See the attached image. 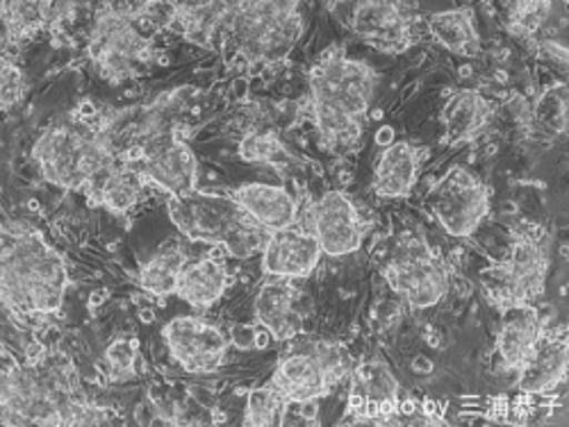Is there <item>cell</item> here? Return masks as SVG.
Wrapping results in <instances>:
<instances>
[{"label":"cell","instance_id":"6da1fadb","mask_svg":"<svg viewBox=\"0 0 569 427\" xmlns=\"http://www.w3.org/2000/svg\"><path fill=\"white\" fill-rule=\"evenodd\" d=\"M0 418L6 425H97L108 411L87 400L73 362L49 350L41 359L3 353Z\"/></svg>","mask_w":569,"mask_h":427},{"label":"cell","instance_id":"7a4b0ae2","mask_svg":"<svg viewBox=\"0 0 569 427\" xmlns=\"http://www.w3.org/2000/svg\"><path fill=\"white\" fill-rule=\"evenodd\" d=\"M376 84V71L349 58L340 45L323 51L312 64L306 110L326 151L345 155L360 146Z\"/></svg>","mask_w":569,"mask_h":427},{"label":"cell","instance_id":"3957f363","mask_svg":"<svg viewBox=\"0 0 569 427\" xmlns=\"http://www.w3.org/2000/svg\"><path fill=\"white\" fill-rule=\"evenodd\" d=\"M108 116L110 112L82 103L46 128L32 146L41 177L64 192L87 194L117 162Z\"/></svg>","mask_w":569,"mask_h":427},{"label":"cell","instance_id":"277c9868","mask_svg":"<svg viewBox=\"0 0 569 427\" xmlns=\"http://www.w3.org/2000/svg\"><path fill=\"white\" fill-rule=\"evenodd\" d=\"M69 287L64 257L30 227H6L0 251V296L17 321L60 312Z\"/></svg>","mask_w":569,"mask_h":427},{"label":"cell","instance_id":"5b68a950","mask_svg":"<svg viewBox=\"0 0 569 427\" xmlns=\"http://www.w3.org/2000/svg\"><path fill=\"white\" fill-rule=\"evenodd\" d=\"M167 212L189 242L223 248L234 260H249L262 253L269 236L232 194L194 189L182 196H169Z\"/></svg>","mask_w":569,"mask_h":427},{"label":"cell","instance_id":"8992f818","mask_svg":"<svg viewBox=\"0 0 569 427\" xmlns=\"http://www.w3.org/2000/svg\"><path fill=\"white\" fill-rule=\"evenodd\" d=\"M301 34L299 3H234L219 51L230 67L264 69L288 58Z\"/></svg>","mask_w":569,"mask_h":427},{"label":"cell","instance_id":"52a82bcc","mask_svg":"<svg viewBox=\"0 0 569 427\" xmlns=\"http://www.w3.org/2000/svg\"><path fill=\"white\" fill-rule=\"evenodd\" d=\"M147 28L144 21L126 12L123 3H106L93 14L87 58L103 80L121 84L151 71L156 43Z\"/></svg>","mask_w":569,"mask_h":427},{"label":"cell","instance_id":"ba28073f","mask_svg":"<svg viewBox=\"0 0 569 427\" xmlns=\"http://www.w3.org/2000/svg\"><path fill=\"white\" fill-rule=\"evenodd\" d=\"M349 373L351 362L342 346L310 342L278 362L269 385L288 405H301L328 396Z\"/></svg>","mask_w":569,"mask_h":427},{"label":"cell","instance_id":"9c48e42d","mask_svg":"<svg viewBox=\"0 0 569 427\" xmlns=\"http://www.w3.org/2000/svg\"><path fill=\"white\" fill-rule=\"evenodd\" d=\"M549 251L542 232H519L506 257L486 273V292L497 307L536 303L547 287Z\"/></svg>","mask_w":569,"mask_h":427},{"label":"cell","instance_id":"30bf717a","mask_svg":"<svg viewBox=\"0 0 569 427\" xmlns=\"http://www.w3.org/2000/svg\"><path fill=\"white\" fill-rule=\"evenodd\" d=\"M117 160L132 166L169 196H182L199 189V160L178 125L123 151Z\"/></svg>","mask_w":569,"mask_h":427},{"label":"cell","instance_id":"8fae6325","mask_svg":"<svg viewBox=\"0 0 569 427\" xmlns=\"http://www.w3.org/2000/svg\"><path fill=\"white\" fill-rule=\"evenodd\" d=\"M390 289L412 309L440 305L451 287V273L440 253L421 240H406L383 266Z\"/></svg>","mask_w":569,"mask_h":427},{"label":"cell","instance_id":"7c38bea8","mask_svg":"<svg viewBox=\"0 0 569 427\" xmlns=\"http://www.w3.org/2000/svg\"><path fill=\"white\" fill-rule=\"evenodd\" d=\"M426 205L449 236L467 240L490 214V189L477 173L453 166L433 184Z\"/></svg>","mask_w":569,"mask_h":427},{"label":"cell","instance_id":"4fadbf2b","mask_svg":"<svg viewBox=\"0 0 569 427\" xmlns=\"http://www.w3.org/2000/svg\"><path fill=\"white\" fill-rule=\"evenodd\" d=\"M173 362L187 373H214L228 355L226 332L201 316H176L162 327Z\"/></svg>","mask_w":569,"mask_h":427},{"label":"cell","instance_id":"5bb4252c","mask_svg":"<svg viewBox=\"0 0 569 427\" xmlns=\"http://www.w3.org/2000/svg\"><path fill=\"white\" fill-rule=\"evenodd\" d=\"M349 26L369 49L386 55H401L410 51L421 37L419 19L410 14L406 6L388 3V0L358 3L351 12Z\"/></svg>","mask_w":569,"mask_h":427},{"label":"cell","instance_id":"9a60e30c","mask_svg":"<svg viewBox=\"0 0 569 427\" xmlns=\"http://www.w3.org/2000/svg\"><path fill=\"white\" fill-rule=\"evenodd\" d=\"M308 232L319 242L323 255L345 257L360 251L365 240L362 216L345 192H326L315 203H310Z\"/></svg>","mask_w":569,"mask_h":427},{"label":"cell","instance_id":"2e32d148","mask_svg":"<svg viewBox=\"0 0 569 427\" xmlns=\"http://www.w3.org/2000/svg\"><path fill=\"white\" fill-rule=\"evenodd\" d=\"M401 387L383 359H367L351 368L347 414L356 423H388L399 416Z\"/></svg>","mask_w":569,"mask_h":427},{"label":"cell","instance_id":"e0dca14e","mask_svg":"<svg viewBox=\"0 0 569 427\" xmlns=\"http://www.w3.org/2000/svg\"><path fill=\"white\" fill-rule=\"evenodd\" d=\"M323 251L306 227H284L269 232L262 248V271L267 277L303 279L315 273Z\"/></svg>","mask_w":569,"mask_h":427},{"label":"cell","instance_id":"ac0fdd59","mask_svg":"<svg viewBox=\"0 0 569 427\" xmlns=\"http://www.w3.org/2000/svg\"><path fill=\"white\" fill-rule=\"evenodd\" d=\"M569 364V342L567 329L556 327L547 329L540 335L538 344L517 368V392L525 396H540L553 392L558 385L565 383Z\"/></svg>","mask_w":569,"mask_h":427},{"label":"cell","instance_id":"d6986e66","mask_svg":"<svg viewBox=\"0 0 569 427\" xmlns=\"http://www.w3.org/2000/svg\"><path fill=\"white\" fill-rule=\"evenodd\" d=\"M295 279L267 277L256 294L253 314L258 325L278 342H292L301 335L303 318L299 309V292Z\"/></svg>","mask_w":569,"mask_h":427},{"label":"cell","instance_id":"ffe728a7","mask_svg":"<svg viewBox=\"0 0 569 427\" xmlns=\"http://www.w3.org/2000/svg\"><path fill=\"white\" fill-rule=\"evenodd\" d=\"M499 312L501 323L497 332V357L503 370L517 373V368L525 364V359L538 344L545 332V323L536 303L506 305L499 307Z\"/></svg>","mask_w":569,"mask_h":427},{"label":"cell","instance_id":"44dd1931","mask_svg":"<svg viewBox=\"0 0 569 427\" xmlns=\"http://www.w3.org/2000/svg\"><path fill=\"white\" fill-rule=\"evenodd\" d=\"M234 3H169L164 28L189 43L214 51L221 45Z\"/></svg>","mask_w":569,"mask_h":427},{"label":"cell","instance_id":"7402d4cb","mask_svg":"<svg viewBox=\"0 0 569 427\" xmlns=\"http://www.w3.org/2000/svg\"><path fill=\"white\" fill-rule=\"evenodd\" d=\"M495 119V105L479 89H460L440 112L442 144L462 146L486 132Z\"/></svg>","mask_w":569,"mask_h":427},{"label":"cell","instance_id":"603a6c76","mask_svg":"<svg viewBox=\"0 0 569 427\" xmlns=\"http://www.w3.org/2000/svg\"><path fill=\"white\" fill-rule=\"evenodd\" d=\"M232 199L240 203L247 214L267 232L292 227L299 221V199L288 192L284 186L278 184H264V182H251L237 186L230 192Z\"/></svg>","mask_w":569,"mask_h":427},{"label":"cell","instance_id":"cb8c5ba5","mask_svg":"<svg viewBox=\"0 0 569 427\" xmlns=\"http://www.w3.org/2000/svg\"><path fill=\"white\" fill-rule=\"evenodd\" d=\"M421 151L410 141H395L378 155L373 166V194L386 201L410 196L421 169Z\"/></svg>","mask_w":569,"mask_h":427},{"label":"cell","instance_id":"d4e9b609","mask_svg":"<svg viewBox=\"0 0 569 427\" xmlns=\"http://www.w3.org/2000/svg\"><path fill=\"white\" fill-rule=\"evenodd\" d=\"M78 6L71 3H3L6 49L41 32H60L64 21L76 17Z\"/></svg>","mask_w":569,"mask_h":427},{"label":"cell","instance_id":"484cf974","mask_svg":"<svg viewBox=\"0 0 569 427\" xmlns=\"http://www.w3.org/2000/svg\"><path fill=\"white\" fill-rule=\"evenodd\" d=\"M149 182L141 177L132 166L117 160L84 194L91 205L106 207L114 214L130 212L141 199H144Z\"/></svg>","mask_w":569,"mask_h":427},{"label":"cell","instance_id":"4316f807","mask_svg":"<svg viewBox=\"0 0 569 427\" xmlns=\"http://www.w3.org/2000/svg\"><path fill=\"white\" fill-rule=\"evenodd\" d=\"M230 284L228 266L221 260L203 257L187 262L182 268L176 296L197 309H208L223 298Z\"/></svg>","mask_w":569,"mask_h":427},{"label":"cell","instance_id":"83f0119b","mask_svg":"<svg viewBox=\"0 0 569 427\" xmlns=\"http://www.w3.org/2000/svg\"><path fill=\"white\" fill-rule=\"evenodd\" d=\"M426 30H429V34L453 55H481V34L477 28V14H473V8L469 6L431 14L429 21H426Z\"/></svg>","mask_w":569,"mask_h":427},{"label":"cell","instance_id":"f1b7e54d","mask_svg":"<svg viewBox=\"0 0 569 427\" xmlns=\"http://www.w3.org/2000/svg\"><path fill=\"white\" fill-rule=\"evenodd\" d=\"M187 255L178 244H164L139 271V287L151 296L164 298L176 294Z\"/></svg>","mask_w":569,"mask_h":427},{"label":"cell","instance_id":"f546056e","mask_svg":"<svg viewBox=\"0 0 569 427\" xmlns=\"http://www.w3.org/2000/svg\"><path fill=\"white\" fill-rule=\"evenodd\" d=\"M551 12L553 6L540 3V0H533V3H515L510 6L508 30L512 37L527 41L529 45H538L542 39V30L551 21Z\"/></svg>","mask_w":569,"mask_h":427},{"label":"cell","instance_id":"4dcf8cb0","mask_svg":"<svg viewBox=\"0 0 569 427\" xmlns=\"http://www.w3.org/2000/svg\"><path fill=\"white\" fill-rule=\"evenodd\" d=\"M237 153H240V157L249 164L284 166L292 160L280 136L271 130H251L249 134H244Z\"/></svg>","mask_w":569,"mask_h":427},{"label":"cell","instance_id":"1f68e13d","mask_svg":"<svg viewBox=\"0 0 569 427\" xmlns=\"http://www.w3.org/2000/svg\"><path fill=\"white\" fill-rule=\"evenodd\" d=\"M288 400H284L269 383L253 389L247 398L244 409V425L249 427H271L282 425L284 416H288Z\"/></svg>","mask_w":569,"mask_h":427},{"label":"cell","instance_id":"d6a6232c","mask_svg":"<svg viewBox=\"0 0 569 427\" xmlns=\"http://www.w3.org/2000/svg\"><path fill=\"white\" fill-rule=\"evenodd\" d=\"M567 84H551L547 87L540 99L533 105V121L545 128L551 134H565L567 132Z\"/></svg>","mask_w":569,"mask_h":427},{"label":"cell","instance_id":"836d02e7","mask_svg":"<svg viewBox=\"0 0 569 427\" xmlns=\"http://www.w3.org/2000/svg\"><path fill=\"white\" fill-rule=\"evenodd\" d=\"M137 364H139V342L134 337H119L106 348L103 366L110 383L119 385V383H128V379H134Z\"/></svg>","mask_w":569,"mask_h":427},{"label":"cell","instance_id":"e575fe53","mask_svg":"<svg viewBox=\"0 0 569 427\" xmlns=\"http://www.w3.org/2000/svg\"><path fill=\"white\" fill-rule=\"evenodd\" d=\"M26 91L28 82L21 67L6 55L3 64H0V103H3V110L10 112L12 108H17L23 101Z\"/></svg>","mask_w":569,"mask_h":427}]
</instances>
